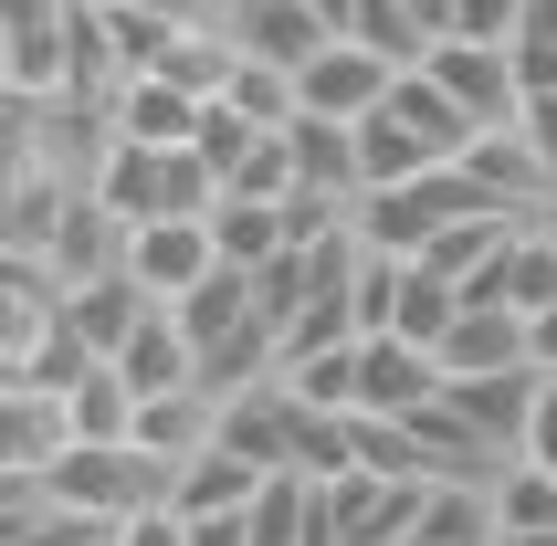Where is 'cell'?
Listing matches in <instances>:
<instances>
[{
	"mask_svg": "<svg viewBox=\"0 0 557 546\" xmlns=\"http://www.w3.org/2000/svg\"><path fill=\"white\" fill-rule=\"evenodd\" d=\"M410 516H421V484H410V473L347 462L337 484H326V536L337 546H389V536H410Z\"/></svg>",
	"mask_w": 557,
	"mask_h": 546,
	"instance_id": "cell-6",
	"label": "cell"
},
{
	"mask_svg": "<svg viewBox=\"0 0 557 546\" xmlns=\"http://www.w3.org/2000/svg\"><path fill=\"white\" fill-rule=\"evenodd\" d=\"M74 169H42V158H32V169H11V232H0V243L11 252H53V232H63V211H74Z\"/></svg>",
	"mask_w": 557,
	"mask_h": 546,
	"instance_id": "cell-17",
	"label": "cell"
},
{
	"mask_svg": "<svg viewBox=\"0 0 557 546\" xmlns=\"http://www.w3.org/2000/svg\"><path fill=\"white\" fill-rule=\"evenodd\" d=\"M232 42H243V53H263V63H295V74H306V63L337 42V22H326L315 0H243V11H232Z\"/></svg>",
	"mask_w": 557,
	"mask_h": 546,
	"instance_id": "cell-13",
	"label": "cell"
},
{
	"mask_svg": "<svg viewBox=\"0 0 557 546\" xmlns=\"http://www.w3.org/2000/svg\"><path fill=\"white\" fill-rule=\"evenodd\" d=\"M106 106H116V137H148V148H189L200 116H211V95L180 85V74H126Z\"/></svg>",
	"mask_w": 557,
	"mask_h": 546,
	"instance_id": "cell-11",
	"label": "cell"
},
{
	"mask_svg": "<svg viewBox=\"0 0 557 546\" xmlns=\"http://www.w3.org/2000/svg\"><path fill=\"white\" fill-rule=\"evenodd\" d=\"M453 315H463V284L432 263H400V305H389V336H421V347H442L453 336Z\"/></svg>",
	"mask_w": 557,
	"mask_h": 546,
	"instance_id": "cell-20",
	"label": "cell"
},
{
	"mask_svg": "<svg viewBox=\"0 0 557 546\" xmlns=\"http://www.w3.org/2000/svg\"><path fill=\"white\" fill-rule=\"evenodd\" d=\"M463 179L484 189V200H495V211H516V221H536L557 200V158L536 148L527 137V116H505V126H484V137H473L463 148Z\"/></svg>",
	"mask_w": 557,
	"mask_h": 546,
	"instance_id": "cell-4",
	"label": "cell"
},
{
	"mask_svg": "<svg viewBox=\"0 0 557 546\" xmlns=\"http://www.w3.org/2000/svg\"><path fill=\"white\" fill-rule=\"evenodd\" d=\"M221 442L243 462H295V442H306V399L284 389V379H243V389H221Z\"/></svg>",
	"mask_w": 557,
	"mask_h": 546,
	"instance_id": "cell-9",
	"label": "cell"
},
{
	"mask_svg": "<svg viewBox=\"0 0 557 546\" xmlns=\"http://www.w3.org/2000/svg\"><path fill=\"white\" fill-rule=\"evenodd\" d=\"M274 379L306 399V410H358V336H337V347H284Z\"/></svg>",
	"mask_w": 557,
	"mask_h": 546,
	"instance_id": "cell-19",
	"label": "cell"
},
{
	"mask_svg": "<svg viewBox=\"0 0 557 546\" xmlns=\"http://www.w3.org/2000/svg\"><path fill=\"white\" fill-rule=\"evenodd\" d=\"M95 200L126 221H169V211H211L221 179L200 148H148V137H116V148L95 158Z\"/></svg>",
	"mask_w": 557,
	"mask_h": 546,
	"instance_id": "cell-1",
	"label": "cell"
},
{
	"mask_svg": "<svg viewBox=\"0 0 557 546\" xmlns=\"http://www.w3.org/2000/svg\"><path fill=\"white\" fill-rule=\"evenodd\" d=\"M211 232H221V263H243V273H263V263H274L284 243H295L284 200H232V189L211 200Z\"/></svg>",
	"mask_w": 557,
	"mask_h": 546,
	"instance_id": "cell-18",
	"label": "cell"
},
{
	"mask_svg": "<svg viewBox=\"0 0 557 546\" xmlns=\"http://www.w3.org/2000/svg\"><path fill=\"white\" fill-rule=\"evenodd\" d=\"M252 484H263V462H243L232 442H211V452L169 462V505H180V516H243Z\"/></svg>",
	"mask_w": 557,
	"mask_h": 546,
	"instance_id": "cell-16",
	"label": "cell"
},
{
	"mask_svg": "<svg viewBox=\"0 0 557 546\" xmlns=\"http://www.w3.org/2000/svg\"><path fill=\"white\" fill-rule=\"evenodd\" d=\"M389 546H421V536H389Z\"/></svg>",
	"mask_w": 557,
	"mask_h": 546,
	"instance_id": "cell-32",
	"label": "cell"
},
{
	"mask_svg": "<svg viewBox=\"0 0 557 546\" xmlns=\"http://www.w3.org/2000/svg\"><path fill=\"white\" fill-rule=\"evenodd\" d=\"M358 169H369V189H389V179H421V169H442V158L421 148V137H410L389 106H369V116H358Z\"/></svg>",
	"mask_w": 557,
	"mask_h": 546,
	"instance_id": "cell-22",
	"label": "cell"
},
{
	"mask_svg": "<svg viewBox=\"0 0 557 546\" xmlns=\"http://www.w3.org/2000/svg\"><path fill=\"white\" fill-rule=\"evenodd\" d=\"M463 211H484V189L463 179V158H442V169H421V179L358 189V243L369 252H432Z\"/></svg>",
	"mask_w": 557,
	"mask_h": 546,
	"instance_id": "cell-2",
	"label": "cell"
},
{
	"mask_svg": "<svg viewBox=\"0 0 557 546\" xmlns=\"http://www.w3.org/2000/svg\"><path fill=\"white\" fill-rule=\"evenodd\" d=\"M410 22H421V32L442 42V32H453V0H410Z\"/></svg>",
	"mask_w": 557,
	"mask_h": 546,
	"instance_id": "cell-29",
	"label": "cell"
},
{
	"mask_svg": "<svg viewBox=\"0 0 557 546\" xmlns=\"http://www.w3.org/2000/svg\"><path fill=\"white\" fill-rule=\"evenodd\" d=\"M421 63H432L453 95H463V116H473V126L527 116V63H516V42H463V32H442Z\"/></svg>",
	"mask_w": 557,
	"mask_h": 546,
	"instance_id": "cell-5",
	"label": "cell"
},
{
	"mask_svg": "<svg viewBox=\"0 0 557 546\" xmlns=\"http://www.w3.org/2000/svg\"><path fill=\"white\" fill-rule=\"evenodd\" d=\"M505 546H557V525H527V536H505Z\"/></svg>",
	"mask_w": 557,
	"mask_h": 546,
	"instance_id": "cell-30",
	"label": "cell"
},
{
	"mask_svg": "<svg viewBox=\"0 0 557 546\" xmlns=\"http://www.w3.org/2000/svg\"><path fill=\"white\" fill-rule=\"evenodd\" d=\"M527 452H536V462H547V473H557V379H547V389H536V421H527Z\"/></svg>",
	"mask_w": 557,
	"mask_h": 546,
	"instance_id": "cell-26",
	"label": "cell"
},
{
	"mask_svg": "<svg viewBox=\"0 0 557 546\" xmlns=\"http://www.w3.org/2000/svg\"><path fill=\"white\" fill-rule=\"evenodd\" d=\"M116 368H126V379H137V399H158V389H189V379H200V347H189L180 305H148V315L126 326Z\"/></svg>",
	"mask_w": 557,
	"mask_h": 546,
	"instance_id": "cell-14",
	"label": "cell"
},
{
	"mask_svg": "<svg viewBox=\"0 0 557 546\" xmlns=\"http://www.w3.org/2000/svg\"><path fill=\"white\" fill-rule=\"evenodd\" d=\"M473 295L516 305V315H547V305H557V232H547V221H516V243L495 252V273H484Z\"/></svg>",
	"mask_w": 557,
	"mask_h": 546,
	"instance_id": "cell-15",
	"label": "cell"
},
{
	"mask_svg": "<svg viewBox=\"0 0 557 546\" xmlns=\"http://www.w3.org/2000/svg\"><path fill=\"white\" fill-rule=\"evenodd\" d=\"M126 273H137L158 305H180L189 284H211V273H221V232H211V211L137 221V232H126Z\"/></svg>",
	"mask_w": 557,
	"mask_h": 546,
	"instance_id": "cell-3",
	"label": "cell"
},
{
	"mask_svg": "<svg viewBox=\"0 0 557 546\" xmlns=\"http://www.w3.org/2000/svg\"><path fill=\"white\" fill-rule=\"evenodd\" d=\"M63 399H74V431H85V442H126V431H137V379H126L116 358H95Z\"/></svg>",
	"mask_w": 557,
	"mask_h": 546,
	"instance_id": "cell-21",
	"label": "cell"
},
{
	"mask_svg": "<svg viewBox=\"0 0 557 546\" xmlns=\"http://www.w3.org/2000/svg\"><path fill=\"white\" fill-rule=\"evenodd\" d=\"M400 74H410L400 53H379V42L337 32V42L306 63V106H315V116H369V106H389V85H400Z\"/></svg>",
	"mask_w": 557,
	"mask_h": 546,
	"instance_id": "cell-8",
	"label": "cell"
},
{
	"mask_svg": "<svg viewBox=\"0 0 557 546\" xmlns=\"http://www.w3.org/2000/svg\"><path fill=\"white\" fill-rule=\"evenodd\" d=\"M463 42H527V0H453Z\"/></svg>",
	"mask_w": 557,
	"mask_h": 546,
	"instance_id": "cell-24",
	"label": "cell"
},
{
	"mask_svg": "<svg viewBox=\"0 0 557 546\" xmlns=\"http://www.w3.org/2000/svg\"><path fill=\"white\" fill-rule=\"evenodd\" d=\"M442 389H453L442 347H421V336H358V410L410 421V410H432Z\"/></svg>",
	"mask_w": 557,
	"mask_h": 546,
	"instance_id": "cell-7",
	"label": "cell"
},
{
	"mask_svg": "<svg viewBox=\"0 0 557 546\" xmlns=\"http://www.w3.org/2000/svg\"><path fill=\"white\" fill-rule=\"evenodd\" d=\"M495 516H505V536H527V525H557V473L536 452H516L495 473Z\"/></svg>",
	"mask_w": 557,
	"mask_h": 546,
	"instance_id": "cell-23",
	"label": "cell"
},
{
	"mask_svg": "<svg viewBox=\"0 0 557 546\" xmlns=\"http://www.w3.org/2000/svg\"><path fill=\"white\" fill-rule=\"evenodd\" d=\"M536 221H547V232H557V200H547V211H536Z\"/></svg>",
	"mask_w": 557,
	"mask_h": 546,
	"instance_id": "cell-31",
	"label": "cell"
},
{
	"mask_svg": "<svg viewBox=\"0 0 557 546\" xmlns=\"http://www.w3.org/2000/svg\"><path fill=\"white\" fill-rule=\"evenodd\" d=\"M442 368L453 379H495V368H536L527 347V315L495 295H463V315H453V336H442Z\"/></svg>",
	"mask_w": 557,
	"mask_h": 546,
	"instance_id": "cell-12",
	"label": "cell"
},
{
	"mask_svg": "<svg viewBox=\"0 0 557 546\" xmlns=\"http://www.w3.org/2000/svg\"><path fill=\"white\" fill-rule=\"evenodd\" d=\"M116 546H189V516L180 505H137V516L116 525Z\"/></svg>",
	"mask_w": 557,
	"mask_h": 546,
	"instance_id": "cell-25",
	"label": "cell"
},
{
	"mask_svg": "<svg viewBox=\"0 0 557 546\" xmlns=\"http://www.w3.org/2000/svg\"><path fill=\"white\" fill-rule=\"evenodd\" d=\"M527 137L557 158V85H527Z\"/></svg>",
	"mask_w": 557,
	"mask_h": 546,
	"instance_id": "cell-27",
	"label": "cell"
},
{
	"mask_svg": "<svg viewBox=\"0 0 557 546\" xmlns=\"http://www.w3.org/2000/svg\"><path fill=\"white\" fill-rule=\"evenodd\" d=\"M85 431L63 389H0V473H53Z\"/></svg>",
	"mask_w": 557,
	"mask_h": 546,
	"instance_id": "cell-10",
	"label": "cell"
},
{
	"mask_svg": "<svg viewBox=\"0 0 557 546\" xmlns=\"http://www.w3.org/2000/svg\"><path fill=\"white\" fill-rule=\"evenodd\" d=\"M527 347H536V368L557 379V305H547V315H527Z\"/></svg>",
	"mask_w": 557,
	"mask_h": 546,
	"instance_id": "cell-28",
	"label": "cell"
}]
</instances>
